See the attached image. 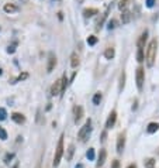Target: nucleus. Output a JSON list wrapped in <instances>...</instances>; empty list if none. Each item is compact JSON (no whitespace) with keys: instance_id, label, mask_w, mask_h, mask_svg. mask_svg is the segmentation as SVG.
<instances>
[{"instance_id":"12","label":"nucleus","mask_w":159,"mask_h":168,"mask_svg":"<svg viewBox=\"0 0 159 168\" xmlns=\"http://www.w3.org/2000/svg\"><path fill=\"white\" fill-rule=\"evenodd\" d=\"M131 12L130 10H124L121 14V20H122V24H128L130 21H131Z\"/></svg>"},{"instance_id":"11","label":"nucleus","mask_w":159,"mask_h":168,"mask_svg":"<svg viewBox=\"0 0 159 168\" xmlns=\"http://www.w3.org/2000/svg\"><path fill=\"white\" fill-rule=\"evenodd\" d=\"M83 117V107L82 106H76L75 107V123H79Z\"/></svg>"},{"instance_id":"10","label":"nucleus","mask_w":159,"mask_h":168,"mask_svg":"<svg viewBox=\"0 0 159 168\" xmlns=\"http://www.w3.org/2000/svg\"><path fill=\"white\" fill-rule=\"evenodd\" d=\"M11 119H13V122L14 123H17V124H23V123L25 122V117H24V114H21V113H13L11 114Z\"/></svg>"},{"instance_id":"25","label":"nucleus","mask_w":159,"mask_h":168,"mask_svg":"<svg viewBox=\"0 0 159 168\" xmlns=\"http://www.w3.org/2000/svg\"><path fill=\"white\" fill-rule=\"evenodd\" d=\"M137 59H138V62H142V61H144V49H138V52H137Z\"/></svg>"},{"instance_id":"21","label":"nucleus","mask_w":159,"mask_h":168,"mask_svg":"<svg viewBox=\"0 0 159 168\" xmlns=\"http://www.w3.org/2000/svg\"><path fill=\"white\" fill-rule=\"evenodd\" d=\"M73 153H75V146H73V144H70V146L68 147V157H66L68 161H70V160H72V157H73Z\"/></svg>"},{"instance_id":"34","label":"nucleus","mask_w":159,"mask_h":168,"mask_svg":"<svg viewBox=\"0 0 159 168\" xmlns=\"http://www.w3.org/2000/svg\"><path fill=\"white\" fill-rule=\"evenodd\" d=\"M155 4V0H147V7H153Z\"/></svg>"},{"instance_id":"28","label":"nucleus","mask_w":159,"mask_h":168,"mask_svg":"<svg viewBox=\"0 0 159 168\" xmlns=\"http://www.w3.org/2000/svg\"><path fill=\"white\" fill-rule=\"evenodd\" d=\"M13 158H14V154H13V153L6 154V157H4V162H10Z\"/></svg>"},{"instance_id":"38","label":"nucleus","mask_w":159,"mask_h":168,"mask_svg":"<svg viewBox=\"0 0 159 168\" xmlns=\"http://www.w3.org/2000/svg\"><path fill=\"white\" fill-rule=\"evenodd\" d=\"M75 168H83V164H77V165H76V167H75Z\"/></svg>"},{"instance_id":"17","label":"nucleus","mask_w":159,"mask_h":168,"mask_svg":"<svg viewBox=\"0 0 159 168\" xmlns=\"http://www.w3.org/2000/svg\"><path fill=\"white\" fill-rule=\"evenodd\" d=\"M3 10H4V12H6V13H14V12H17V6H14V4H10V3H7V4H4Z\"/></svg>"},{"instance_id":"4","label":"nucleus","mask_w":159,"mask_h":168,"mask_svg":"<svg viewBox=\"0 0 159 168\" xmlns=\"http://www.w3.org/2000/svg\"><path fill=\"white\" fill-rule=\"evenodd\" d=\"M144 79H145V73L142 68H137V72H135V81H137V88L139 91H142V86H144Z\"/></svg>"},{"instance_id":"32","label":"nucleus","mask_w":159,"mask_h":168,"mask_svg":"<svg viewBox=\"0 0 159 168\" xmlns=\"http://www.w3.org/2000/svg\"><path fill=\"white\" fill-rule=\"evenodd\" d=\"M127 3H128V2H127V0H124V2H121V3H120L118 4V7H120V9H126V7H127Z\"/></svg>"},{"instance_id":"22","label":"nucleus","mask_w":159,"mask_h":168,"mask_svg":"<svg viewBox=\"0 0 159 168\" xmlns=\"http://www.w3.org/2000/svg\"><path fill=\"white\" fill-rule=\"evenodd\" d=\"M100 102H101V92H96L95 93V96H93V105H100Z\"/></svg>"},{"instance_id":"31","label":"nucleus","mask_w":159,"mask_h":168,"mask_svg":"<svg viewBox=\"0 0 159 168\" xmlns=\"http://www.w3.org/2000/svg\"><path fill=\"white\" fill-rule=\"evenodd\" d=\"M111 168H120V161L118 160H114V161L111 162Z\"/></svg>"},{"instance_id":"2","label":"nucleus","mask_w":159,"mask_h":168,"mask_svg":"<svg viewBox=\"0 0 159 168\" xmlns=\"http://www.w3.org/2000/svg\"><path fill=\"white\" fill-rule=\"evenodd\" d=\"M62 156H64V134H61L58 140V146H56L55 150V157H54V167H58L59 162L62 160Z\"/></svg>"},{"instance_id":"15","label":"nucleus","mask_w":159,"mask_h":168,"mask_svg":"<svg viewBox=\"0 0 159 168\" xmlns=\"http://www.w3.org/2000/svg\"><path fill=\"white\" fill-rule=\"evenodd\" d=\"M158 128H159V123H149L148 124V127H147V132L149 133V134H152V133H155V132H158Z\"/></svg>"},{"instance_id":"37","label":"nucleus","mask_w":159,"mask_h":168,"mask_svg":"<svg viewBox=\"0 0 159 168\" xmlns=\"http://www.w3.org/2000/svg\"><path fill=\"white\" fill-rule=\"evenodd\" d=\"M127 168H137V165H135V164H131V165H128Z\"/></svg>"},{"instance_id":"39","label":"nucleus","mask_w":159,"mask_h":168,"mask_svg":"<svg viewBox=\"0 0 159 168\" xmlns=\"http://www.w3.org/2000/svg\"><path fill=\"white\" fill-rule=\"evenodd\" d=\"M77 3H83V0H77Z\"/></svg>"},{"instance_id":"35","label":"nucleus","mask_w":159,"mask_h":168,"mask_svg":"<svg viewBox=\"0 0 159 168\" xmlns=\"http://www.w3.org/2000/svg\"><path fill=\"white\" fill-rule=\"evenodd\" d=\"M15 51V48H14V45H10L9 48H7V52H9V54H13V52Z\"/></svg>"},{"instance_id":"29","label":"nucleus","mask_w":159,"mask_h":168,"mask_svg":"<svg viewBox=\"0 0 159 168\" xmlns=\"http://www.w3.org/2000/svg\"><path fill=\"white\" fill-rule=\"evenodd\" d=\"M27 77H28V73H23V75H20V77H17V78H15V79H14V82H13V83L19 82V81H23V79H25V78H27Z\"/></svg>"},{"instance_id":"36","label":"nucleus","mask_w":159,"mask_h":168,"mask_svg":"<svg viewBox=\"0 0 159 168\" xmlns=\"http://www.w3.org/2000/svg\"><path fill=\"white\" fill-rule=\"evenodd\" d=\"M106 136H107V134H106V133H103V134H101V141H104V140H106Z\"/></svg>"},{"instance_id":"1","label":"nucleus","mask_w":159,"mask_h":168,"mask_svg":"<svg viewBox=\"0 0 159 168\" xmlns=\"http://www.w3.org/2000/svg\"><path fill=\"white\" fill-rule=\"evenodd\" d=\"M156 48H158V40H156V38H153V40H151V43L148 44L147 55H145V59H147V65H148L149 68L153 67V64H155Z\"/></svg>"},{"instance_id":"30","label":"nucleus","mask_w":159,"mask_h":168,"mask_svg":"<svg viewBox=\"0 0 159 168\" xmlns=\"http://www.w3.org/2000/svg\"><path fill=\"white\" fill-rule=\"evenodd\" d=\"M153 164H155V161H153L152 158H149V160H147V161H145V165H147L148 168H152Z\"/></svg>"},{"instance_id":"19","label":"nucleus","mask_w":159,"mask_h":168,"mask_svg":"<svg viewBox=\"0 0 159 168\" xmlns=\"http://www.w3.org/2000/svg\"><path fill=\"white\" fill-rule=\"evenodd\" d=\"M124 85H126V72L122 71L121 75H120V86H118V91L120 92L124 89Z\"/></svg>"},{"instance_id":"16","label":"nucleus","mask_w":159,"mask_h":168,"mask_svg":"<svg viewBox=\"0 0 159 168\" xmlns=\"http://www.w3.org/2000/svg\"><path fill=\"white\" fill-rule=\"evenodd\" d=\"M114 55H116V51H114L113 47L107 48V49H106V52H104V57H106V59H113Z\"/></svg>"},{"instance_id":"24","label":"nucleus","mask_w":159,"mask_h":168,"mask_svg":"<svg viewBox=\"0 0 159 168\" xmlns=\"http://www.w3.org/2000/svg\"><path fill=\"white\" fill-rule=\"evenodd\" d=\"M0 140H3V141L7 140V132L2 127V126H0Z\"/></svg>"},{"instance_id":"40","label":"nucleus","mask_w":159,"mask_h":168,"mask_svg":"<svg viewBox=\"0 0 159 168\" xmlns=\"http://www.w3.org/2000/svg\"><path fill=\"white\" fill-rule=\"evenodd\" d=\"M2 73H3V71H2V68H0V75H2Z\"/></svg>"},{"instance_id":"5","label":"nucleus","mask_w":159,"mask_h":168,"mask_svg":"<svg viewBox=\"0 0 159 168\" xmlns=\"http://www.w3.org/2000/svg\"><path fill=\"white\" fill-rule=\"evenodd\" d=\"M56 65V57L54 52H49L48 54V65H46V72H52L54 68Z\"/></svg>"},{"instance_id":"6","label":"nucleus","mask_w":159,"mask_h":168,"mask_svg":"<svg viewBox=\"0 0 159 168\" xmlns=\"http://www.w3.org/2000/svg\"><path fill=\"white\" fill-rule=\"evenodd\" d=\"M124 147H126V134L121 133V134H118V137H117V153H122Z\"/></svg>"},{"instance_id":"3","label":"nucleus","mask_w":159,"mask_h":168,"mask_svg":"<svg viewBox=\"0 0 159 168\" xmlns=\"http://www.w3.org/2000/svg\"><path fill=\"white\" fill-rule=\"evenodd\" d=\"M90 132H92V120L87 119V120H86V123L82 126V127H80V130H79V134H77L79 140L80 141H85L86 138L89 137Z\"/></svg>"},{"instance_id":"18","label":"nucleus","mask_w":159,"mask_h":168,"mask_svg":"<svg viewBox=\"0 0 159 168\" xmlns=\"http://www.w3.org/2000/svg\"><path fill=\"white\" fill-rule=\"evenodd\" d=\"M66 86H68V78H66V75H64L61 78V95L66 91Z\"/></svg>"},{"instance_id":"7","label":"nucleus","mask_w":159,"mask_h":168,"mask_svg":"<svg viewBox=\"0 0 159 168\" xmlns=\"http://www.w3.org/2000/svg\"><path fill=\"white\" fill-rule=\"evenodd\" d=\"M116 120H117V112L116 110H113V112L108 114V119H107V122H106V127L111 128L114 124H116Z\"/></svg>"},{"instance_id":"8","label":"nucleus","mask_w":159,"mask_h":168,"mask_svg":"<svg viewBox=\"0 0 159 168\" xmlns=\"http://www.w3.org/2000/svg\"><path fill=\"white\" fill-rule=\"evenodd\" d=\"M51 95H52V96L61 95V79L55 81V83L52 85V88H51Z\"/></svg>"},{"instance_id":"14","label":"nucleus","mask_w":159,"mask_h":168,"mask_svg":"<svg viewBox=\"0 0 159 168\" xmlns=\"http://www.w3.org/2000/svg\"><path fill=\"white\" fill-rule=\"evenodd\" d=\"M106 150L104 148H101L100 150V154H99V161H97V167H101V165L104 164V161H106Z\"/></svg>"},{"instance_id":"41","label":"nucleus","mask_w":159,"mask_h":168,"mask_svg":"<svg viewBox=\"0 0 159 168\" xmlns=\"http://www.w3.org/2000/svg\"><path fill=\"white\" fill-rule=\"evenodd\" d=\"M23 2H24V3H27V2H28V0H23Z\"/></svg>"},{"instance_id":"23","label":"nucleus","mask_w":159,"mask_h":168,"mask_svg":"<svg viewBox=\"0 0 159 168\" xmlns=\"http://www.w3.org/2000/svg\"><path fill=\"white\" fill-rule=\"evenodd\" d=\"M86 157H87L90 161H93V160H95V157H96L95 148H89V150H87V153H86Z\"/></svg>"},{"instance_id":"20","label":"nucleus","mask_w":159,"mask_h":168,"mask_svg":"<svg viewBox=\"0 0 159 168\" xmlns=\"http://www.w3.org/2000/svg\"><path fill=\"white\" fill-rule=\"evenodd\" d=\"M96 13H97V10H96V9H85V10H83V16H85L86 18L95 16Z\"/></svg>"},{"instance_id":"27","label":"nucleus","mask_w":159,"mask_h":168,"mask_svg":"<svg viewBox=\"0 0 159 168\" xmlns=\"http://www.w3.org/2000/svg\"><path fill=\"white\" fill-rule=\"evenodd\" d=\"M7 117V112L4 107H0V120H6Z\"/></svg>"},{"instance_id":"33","label":"nucleus","mask_w":159,"mask_h":168,"mask_svg":"<svg viewBox=\"0 0 159 168\" xmlns=\"http://www.w3.org/2000/svg\"><path fill=\"white\" fill-rule=\"evenodd\" d=\"M116 20H111V21L110 23H108V30H111V28H114V27H116Z\"/></svg>"},{"instance_id":"13","label":"nucleus","mask_w":159,"mask_h":168,"mask_svg":"<svg viewBox=\"0 0 159 168\" xmlns=\"http://www.w3.org/2000/svg\"><path fill=\"white\" fill-rule=\"evenodd\" d=\"M77 65H79V55H77V52H72V55H70V67L76 68Z\"/></svg>"},{"instance_id":"9","label":"nucleus","mask_w":159,"mask_h":168,"mask_svg":"<svg viewBox=\"0 0 159 168\" xmlns=\"http://www.w3.org/2000/svg\"><path fill=\"white\" fill-rule=\"evenodd\" d=\"M147 38H148V31L145 30L144 33L141 34L139 40H138V43H137V45H138V49H144V47H145V41H147Z\"/></svg>"},{"instance_id":"26","label":"nucleus","mask_w":159,"mask_h":168,"mask_svg":"<svg viewBox=\"0 0 159 168\" xmlns=\"http://www.w3.org/2000/svg\"><path fill=\"white\" fill-rule=\"evenodd\" d=\"M96 43H97V37L90 35L89 38H87V44H89V45H95Z\"/></svg>"}]
</instances>
